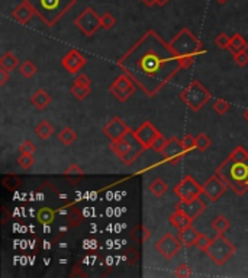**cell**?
Here are the masks:
<instances>
[{
	"mask_svg": "<svg viewBox=\"0 0 248 278\" xmlns=\"http://www.w3.org/2000/svg\"><path fill=\"white\" fill-rule=\"evenodd\" d=\"M118 67L148 97H154L183 70V63L170 44L149 29L119 58Z\"/></svg>",
	"mask_w": 248,
	"mask_h": 278,
	"instance_id": "cell-1",
	"label": "cell"
},
{
	"mask_svg": "<svg viewBox=\"0 0 248 278\" xmlns=\"http://www.w3.org/2000/svg\"><path fill=\"white\" fill-rule=\"evenodd\" d=\"M215 174L227 183L228 188L238 196H244L248 191V164L234 163L227 158L216 167Z\"/></svg>",
	"mask_w": 248,
	"mask_h": 278,
	"instance_id": "cell-2",
	"label": "cell"
},
{
	"mask_svg": "<svg viewBox=\"0 0 248 278\" xmlns=\"http://www.w3.org/2000/svg\"><path fill=\"white\" fill-rule=\"evenodd\" d=\"M168 44L173 48V51L180 57L183 68H189L195 63V58L198 55L205 54V47L200 42V39H198L187 28H183Z\"/></svg>",
	"mask_w": 248,
	"mask_h": 278,
	"instance_id": "cell-3",
	"label": "cell"
},
{
	"mask_svg": "<svg viewBox=\"0 0 248 278\" xmlns=\"http://www.w3.org/2000/svg\"><path fill=\"white\" fill-rule=\"evenodd\" d=\"M35 15L39 17L47 26H55L67 12L77 3V0H26Z\"/></svg>",
	"mask_w": 248,
	"mask_h": 278,
	"instance_id": "cell-4",
	"label": "cell"
},
{
	"mask_svg": "<svg viewBox=\"0 0 248 278\" xmlns=\"http://www.w3.org/2000/svg\"><path fill=\"white\" fill-rule=\"evenodd\" d=\"M109 148L125 165H132L133 161L145 151V148L136 139L133 131H129L121 139L112 141Z\"/></svg>",
	"mask_w": 248,
	"mask_h": 278,
	"instance_id": "cell-5",
	"label": "cell"
},
{
	"mask_svg": "<svg viewBox=\"0 0 248 278\" xmlns=\"http://www.w3.org/2000/svg\"><path fill=\"white\" fill-rule=\"evenodd\" d=\"M211 97H212L211 92L199 80L190 83L180 93V100L193 112L200 110Z\"/></svg>",
	"mask_w": 248,
	"mask_h": 278,
	"instance_id": "cell-6",
	"label": "cell"
},
{
	"mask_svg": "<svg viewBox=\"0 0 248 278\" xmlns=\"http://www.w3.org/2000/svg\"><path fill=\"white\" fill-rule=\"evenodd\" d=\"M206 254L216 265H224L235 254V246L224 236V233H218L211 241V245L208 248Z\"/></svg>",
	"mask_w": 248,
	"mask_h": 278,
	"instance_id": "cell-7",
	"label": "cell"
},
{
	"mask_svg": "<svg viewBox=\"0 0 248 278\" xmlns=\"http://www.w3.org/2000/svg\"><path fill=\"white\" fill-rule=\"evenodd\" d=\"M74 25L83 35L93 36L102 28V16L96 13L93 7H86L84 10H82V13L76 17Z\"/></svg>",
	"mask_w": 248,
	"mask_h": 278,
	"instance_id": "cell-8",
	"label": "cell"
},
{
	"mask_svg": "<svg viewBox=\"0 0 248 278\" xmlns=\"http://www.w3.org/2000/svg\"><path fill=\"white\" fill-rule=\"evenodd\" d=\"M109 92L112 93V96L119 100V101H126L128 98L135 93V82L128 76V74H121L115 79V82L111 84Z\"/></svg>",
	"mask_w": 248,
	"mask_h": 278,
	"instance_id": "cell-9",
	"label": "cell"
},
{
	"mask_svg": "<svg viewBox=\"0 0 248 278\" xmlns=\"http://www.w3.org/2000/svg\"><path fill=\"white\" fill-rule=\"evenodd\" d=\"M173 191L180 200H193L196 197H200V194L203 193V185H200L192 176H186L174 187Z\"/></svg>",
	"mask_w": 248,
	"mask_h": 278,
	"instance_id": "cell-10",
	"label": "cell"
},
{
	"mask_svg": "<svg viewBox=\"0 0 248 278\" xmlns=\"http://www.w3.org/2000/svg\"><path fill=\"white\" fill-rule=\"evenodd\" d=\"M182 246V241L179 238H176L173 233H165L161 239L157 241L155 249H157V252L160 255L164 257L165 260H171V258H174L180 252Z\"/></svg>",
	"mask_w": 248,
	"mask_h": 278,
	"instance_id": "cell-11",
	"label": "cell"
},
{
	"mask_svg": "<svg viewBox=\"0 0 248 278\" xmlns=\"http://www.w3.org/2000/svg\"><path fill=\"white\" fill-rule=\"evenodd\" d=\"M205 209H206V203L200 197H196L193 200H180L176 204V210L184 213L193 222L198 219L202 213L205 212Z\"/></svg>",
	"mask_w": 248,
	"mask_h": 278,
	"instance_id": "cell-12",
	"label": "cell"
},
{
	"mask_svg": "<svg viewBox=\"0 0 248 278\" xmlns=\"http://www.w3.org/2000/svg\"><path fill=\"white\" fill-rule=\"evenodd\" d=\"M161 154H163V157H164V160L167 163L177 164L184 157L186 151H184L182 141L179 138L173 136V138L167 139V144H165V147Z\"/></svg>",
	"mask_w": 248,
	"mask_h": 278,
	"instance_id": "cell-13",
	"label": "cell"
},
{
	"mask_svg": "<svg viewBox=\"0 0 248 278\" xmlns=\"http://www.w3.org/2000/svg\"><path fill=\"white\" fill-rule=\"evenodd\" d=\"M133 133H135L136 139L141 142V145L145 148V149H149V148L152 147L154 141L161 135V132L158 131L151 122H144V123H141V126H139L138 129H135Z\"/></svg>",
	"mask_w": 248,
	"mask_h": 278,
	"instance_id": "cell-14",
	"label": "cell"
},
{
	"mask_svg": "<svg viewBox=\"0 0 248 278\" xmlns=\"http://www.w3.org/2000/svg\"><path fill=\"white\" fill-rule=\"evenodd\" d=\"M228 190V185L224 180H221L218 176H212L209 180L203 184V194L208 197L211 201H218L221 197L225 194Z\"/></svg>",
	"mask_w": 248,
	"mask_h": 278,
	"instance_id": "cell-15",
	"label": "cell"
},
{
	"mask_svg": "<svg viewBox=\"0 0 248 278\" xmlns=\"http://www.w3.org/2000/svg\"><path fill=\"white\" fill-rule=\"evenodd\" d=\"M129 131H131V128H129L119 116L112 117V119L105 125V128L102 129L103 135L108 136L111 141H116V139L124 138Z\"/></svg>",
	"mask_w": 248,
	"mask_h": 278,
	"instance_id": "cell-16",
	"label": "cell"
},
{
	"mask_svg": "<svg viewBox=\"0 0 248 278\" xmlns=\"http://www.w3.org/2000/svg\"><path fill=\"white\" fill-rule=\"evenodd\" d=\"M61 66L66 68L70 74H76L86 66V58L77 49H71L66 57L61 60Z\"/></svg>",
	"mask_w": 248,
	"mask_h": 278,
	"instance_id": "cell-17",
	"label": "cell"
},
{
	"mask_svg": "<svg viewBox=\"0 0 248 278\" xmlns=\"http://www.w3.org/2000/svg\"><path fill=\"white\" fill-rule=\"evenodd\" d=\"M33 15H35V10H33L32 6L26 0H23L22 3H19L16 7L12 10V17L16 22H19L20 25H26L31 20V17Z\"/></svg>",
	"mask_w": 248,
	"mask_h": 278,
	"instance_id": "cell-18",
	"label": "cell"
},
{
	"mask_svg": "<svg viewBox=\"0 0 248 278\" xmlns=\"http://www.w3.org/2000/svg\"><path fill=\"white\" fill-rule=\"evenodd\" d=\"M51 101H52L51 94L47 90H44V89L35 90L33 94L31 96V104H32L35 109H38V110H44L45 107H48L51 104Z\"/></svg>",
	"mask_w": 248,
	"mask_h": 278,
	"instance_id": "cell-19",
	"label": "cell"
},
{
	"mask_svg": "<svg viewBox=\"0 0 248 278\" xmlns=\"http://www.w3.org/2000/svg\"><path fill=\"white\" fill-rule=\"evenodd\" d=\"M168 222H170V225H171L173 228H176L177 230L184 229V228H187V226H190V225L193 223L192 219H189L184 213L179 212V210H176L173 214H170Z\"/></svg>",
	"mask_w": 248,
	"mask_h": 278,
	"instance_id": "cell-20",
	"label": "cell"
},
{
	"mask_svg": "<svg viewBox=\"0 0 248 278\" xmlns=\"http://www.w3.org/2000/svg\"><path fill=\"white\" fill-rule=\"evenodd\" d=\"M198 236L199 232L192 225L184 228V229L179 230V239L182 241L183 246H195Z\"/></svg>",
	"mask_w": 248,
	"mask_h": 278,
	"instance_id": "cell-21",
	"label": "cell"
},
{
	"mask_svg": "<svg viewBox=\"0 0 248 278\" xmlns=\"http://www.w3.org/2000/svg\"><path fill=\"white\" fill-rule=\"evenodd\" d=\"M248 49V42L244 39V36L241 33H235L231 38V44L228 47V51L231 52L232 55L238 54V52H243V51H247Z\"/></svg>",
	"mask_w": 248,
	"mask_h": 278,
	"instance_id": "cell-22",
	"label": "cell"
},
{
	"mask_svg": "<svg viewBox=\"0 0 248 278\" xmlns=\"http://www.w3.org/2000/svg\"><path fill=\"white\" fill-rule=\"evenodd\" d=\"M19 60L15 54L12 52H6L1 58H0V68H4L7 71H13L16 67H19Z\"/></svg>",
	"mask_w": 248,
	"mask_h": 278,
	"instance_id": "cell-23",
	"label": "cell"
},
{
	"mask_svg": "<svg viewBox=\"0 0 248 278\" xmlns=\"http://www.w3.org/2000/svg\"><path fill=\"white\" fill-rule=\"evenodd\" d=\"M148 190L149 193H152L155 197H161L168 191V184L161 180V179H155L148 185Z\"/></svg>",
	"mask_w": 248,
	"mask_h": 278,
	"instance_id": "cell-24",
	"label": "cell"
},
{
	"mask_svg": "<svg viewBox=\"0 0 248 278\" xmlns=\"http://www.w3.org/2000/svg\"><path fill=\"white\" fill-rule=\"evenodd\" d=\"M55 219V212L50 207H42L36 212V220L42 225H51Z\"/></svg>",
	"mask_w": 248,
	"mask_h": 278,
	"instance_id": "cell-25",
	"label": "cell"
},
{
	"mask_svg": "<svg viewBox=\"0 0 248 278\" xmlns=\"http://www.w3.org/2000/svg\"><path fill=\"white\" fill-rule=\"evenodd\" d=\"M35 133L41 138V139H47L54 133V126L51 125L48 120H42L35 126Z\"/></svg>",
	"mask_w": 248,
	"mask_h": 278,
	"instance_id": "cell-26",
	"label": "cell"
},
{
	"mask_svg": "<svg viewBox=\"0 0 248 278\" xmlns=\"http://www.w3.org/2000/svg\"><path fill=\"white\" fill-rule=\"evenodd\" d=\"M230 160H232L234 163H246L248 164V152L247 149L244 147H241V145H238V147H235L232 149V152L230 154V157H228Z\"/></svg>",
	"mask_w": 248,
	"mask_h": 278,
	"instance_id": "cell-27",
	"label": "cell"
},
{
	"mask_svg": "<svg viewBox=\"0 0 248 278\" xmlns=\"http://www.w3.org/2000/svg\"><path fill=\"white\" fill-rule=\"evenodd\" d=\"M70 92H71V94L77 98V100H84L86 97H89V94H90L92 90H90V86H82V84H76L74 83L71 86Z\"/></svg>",
	"mask_w": 248,
	"mask_h": 278,
	"instance_id": "cell-28",
	"label": "cell"
},
{
	"mask_svg": "<svg viewBox=\"0 0 248 278\" xmlns=\"http://www.w3.org/2000/svg\"><path fill=\"white\" fill-rule=\"evenodd\" d=\"M230 226H231L230 220L225 216H222V214L216 216L215 219H214V222H212V228H214L216 233H225L227 230L230 229Z\"/></svg>",
	"mask_w": 248,
	"mask_h": 278,
	"instance_id": "cell-29",
	"label": "cell"
},
{
	"mask_svg": "<svg viewBox=\"0 0 248 278\" xmlns=\"http://www.w3.org/2000/svg\"><path fill=\"white\" fill-rule=\"evenodd\" d=\"M36 71H38L36 66L33 64L32 61H29V60L23 61V63L19 66V73H20L25 79H31V77H33V76L36 74Z\"/></svg>",
	"mask_w": 248,
	"mask_h": 278,
	"instance_id": "cell-30",
	"label": "cell"
},
{
	"mask_svg": "<svg viewBox=\"0 0 248 278\" xmlns=\"http://www.w3.org/2000/svg\"><path fill=\"white\" fill-rule=\"evenodd\" d=\"M58 139L64 145H71L77 139V135H76V132L73 131L71 128H64L63 131L58 133Z\"/></svg>",
	"mask_w": 248,
	"mask_h": 278,
	"instance_id": "cell-31",
	"label": "cell"
},
{
	"mask_svg": "<svg viewBox=\"0 0 248 278\" xmlns=\"http://www.w3.org/2000/svg\"><path fill=\"white\" fill-rule=\"evenodd\" d=\"M211 144H212V139H211L208 135H205V133H199L198 136H196V149L200 151V152L206 151L208 148L211 147Z\"/></svg>",
	"mask_w": 248,
	"mask_h": 278,
	"instance_id": "cell-32",
	"label": "cell"
},
{
	"mask_svg": "<svg viewBox=\"0 0 248 278\" xmlns=\"http://www.w3.org/2000/svg\"><path fill=\"white\" fill-rule=\"evenodd\" d=\"M212 107H214V110H215L216 115H225V113L230 110L231 104H230L227 100H224V98H218V100L214 101Z\"/></svg>",
	"mask_w": 248,
	"mask_h": 278,
	"instance_id": "cell-33",
	"label": "cell"
},
{
	"mask_svg": "<svg viewBox=\"0 0 248 278\" xmlns=\"http://www.w3.org/2000/svg\"><path fill=\"white\" fill-rule=\"evenodd\" d=\"M17 164L23 170H31L32 165L35 164L33 155H31V154H20V157L17 158Z\"/></svg>",
	"mask_w": 248,
	"mask_h": 278,
	"instance_id": "cell-34",
	"label": "cell"
},
{
	"mask_svg": "<svg viewBox=\"0 0 248 278\" xmlns=\"http://www.w3.org/2000/svg\"><path fill=\"white\" fill-rule=\"evenodd\" d=\"M3 185L9 190V191H15L20 187V180L15 176H7L3 179Z\"/></svg>",
	"mask_w": 248,
	"mask_h": 278,
	"instance_id": "cell-35",
	"label": "cell"
},
{
	"mask_svg": "<svg viewBox=\"0 0 248 278\" xmlns=\"http://www.w3.org/2000/svg\"><path fill=\"white\" fill-rule=\"evenodd\" d=\"M211 241H212V239H209L208 235H205V233H199L198 239H196V242H195V246H196L198 249H200V251L206 252L208 248H209V245H211Z\"/></svg>",
	"mask_w": 248,
	"mask_h": 278,
	"instance_id": "cell-36",
	"label": "cell"
},
{
	"mask_svg": "<svg viewBox=\"0 0 248 278\" xmlns=\"http://www.w3.org/2000/svg\"><path fill=\"white\" fill-rule=\"evenodd\" d=\"M115 25H116V19L112 13L106 12L105 15H102V28H103L105 31H111Z\"/></svg>",
	"mask_w": 248,
	"mask_h": 278,
	"instance_id": "cell-37",
	"label": "cell"
},
{
	"mask_svg": "<svg viewBox=\"0 0 248 278\" xmlns=\"http://www.w3.org/2000/svg\"><path fill=\"white\" fill-rule=\"evenodd\" d=\"M215 44L219 47V48L222 49H228V47H230V44H231V38L227 35L225 32H221L216 35L215 38Z\"/></svg>",
	"mask_w": 248,
	"mask_h": 278,
	"instance_id": "cell-38",
	"label": "cell"
},
{
	"mask_svg": "<svg viewBox=\"0 0 248 278\" xmlns=\"http://www.w3.org/2000/svg\"><path fill=\"white\" fill-rule=\"evenodd\" d=\"M174 276H176V277H180V278H189L193 276V273H192V270L189 268V265H186V264H180V265L176 268Z\"/></svg>",
	"mask_w": 248,
	"mask_h": 278,
	"instance_id": "cell-39",
	"label": "cell"
},
{
	"mask_svg": "<svg viewBox=\"0 0 248 278\" xmlns=\"http://www.w3.org/2000/svg\"><path fill=\"white\" fill-rule=\"evenodd\" d=\"M19 152H20V154H31V155H33V154L36 152V147L33 145L32 141L25 139V141L20 144V147H19Z\"/></svg>",
	"mask_w": 248,
	"mask_h": 278,
	"instance_id": "cell-40",
	"label": "cell"
},
{
	"mask_svg": "<svg viewBox=\"0 0 248 278\" xmlns=\"http://www.w3.org/2000/svg\"><path fill=\"white\" fill-rule=\"evenodd\" d=\"M183 147H184V151L186 154L190 152L192 149H196V138H193L192 135H186L182 139Z\"/></svg>",
	"mask_w": 248,
	"mask_h": 278,
	"instance_id": "cell-41",
	"label": "cell"
},
{
	"mask_svg": "<svg viewBox=\"0 0 248 278\" xmlns=\"http://www.w3.org/2000/svg\"><path fill=\"white\" fill-rule=\"evenodd\" d=\"M234 61L237 63V66L246 67L248 64V52L247 51H243V52H238L234 55Z\"/></svg>",
	"mask_w": 248,
	"mask_h": 278,
	"instance_id": "cell-42",
	"label": "cell"
},
{
	"mask_svg": "<svg viewBox=\"0 0 248 278\" xmlns=\"http://www.w3.org/2000/svg\"><path fill=\"white\" fill-rule=\"evenodd\" d=\"M165 144H167V139H165L164 136H163V133L154 141V144H152V147H151V149H154L155 152H163V149H164Z\"/></svg>",
	"mask_w": 248,
	"mask_h": 278,
	"instance_id": "cell-43",
	"label": "cell"
},
{
	"mask_svg": "<svg viewBox=\"0 0 248 278\" xmlns=\"http://www.w3.org/2000/svg\"><path fill=\"white\" fill-rule=\"evenodd\" d=\"M64 174L68 176V177H71V176H80V177H83V176H84V171H83L77 164H71V165L67 168Z\"/></svg>",
	"mask_w": 248,
	"mask_h": 278,
	"instance_id": "cell-44",
	"label": "cell"
},
{
	"mask_svg": "<svg viewBox=\"0 0 248 278\" xmlns=\"http://www.w3.org/2000/svg\"><path fill=\"white\" fill-rule=\"evenodd\" d=\"M76 84H82V86H92V80L86 76V74H80V76H77L76 77V80H74Z\"/></svg>",
	"mask_w": 248,
	"mask_h": 278,
	"instance_id": "cell-45",
	"label": "cell"
},
{
	"mask_svg": "<svg viewBox=\"0 0 248 278\" xmlns=\"http://www.w3.org/2000/svg\"><path fill=\"white\" fill-rule=\"evenodd\" d=\"M9 80V71L4 68H0V86H4Z\"/></svg>",
	"mask_w": 248,
	"mask_h": 278,
	"instance_id": "cell-46",
	"label": "cell"
},
{
	"mask_svg": "<svg viewBox=\"0 0 248 278\" xmlns=\"http://www.w3.org/2000/svg\"><path fill=\"white\" fill-rule=\"evenodd\" d=\"M1 212H3V220H1V223H6L10 214H9V212H7V209H6V207H1Z\"/></svg>",
	"mask_w": 248,
	"mask_h": 278,
	"instance_id": "cell-47",
	"label": "cell"
},
{
	"mask_svg": "<svg viewBox=\"0 0 248 278\" xmlns=\"http://www.w3.org/2000/svg\"><path fill=\"white\" fill-rule=\"evenodd\" d=\"M168 1H170V0H155V4L160 6V7H163V6H165Z\"/></svg>",
	"mask_w": 248,
	"mask_h": 278,
	"instance_id": "cell-48",
	"label": "cell"
},
{
	"mask_svg": "<svg viewBox=\"0 0 248 278\" xmlns=\"http://www.w3.org/2000/svg\"><path fill=\"white\" fill-rule=\"evenodd\" d=\"M145 6H148V7H151V6H154L155 4V0H141Z\"/></svg>",
	"mask_w": 248,
	"mask_h": 278,
	"instance_id": "cell-49",
	"label": "cell"
},
{
	"mask_svg": "<svg viewBox=\"0 0 248 278\" xmlns=\"http://www.w3.org/2000/svg\"><path fill=\"white\" fill-rule=\"evenodd\" d=\"M216 1H218L219 4H225V3H227L228 0H216Z\"/></svg>",
	"mask_w": 248,
	"mask_h": 278,
	"instance_id": "cell-50",
	"label": "cell"
},
{
	"mask_svg": "<svg viewBox=\"0 0 248 278\" xmlns=\"http://www.w3.org/2000/svg\"><path fill=\"white\" fill-rule=\"evenodd\" d=\"M244 119H246V120L248 122V109L246 110V112H244Z\"/></svg>",
	"mask_w": 248,
	"mask_h": 278,
	"instance_id": "cell-51",
	"label": "cell"
}]
</instances>
